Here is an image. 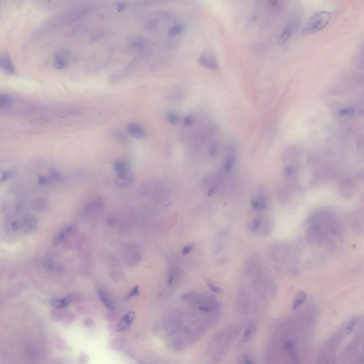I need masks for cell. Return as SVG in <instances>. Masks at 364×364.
Returning a JSON list of instances; mask_svg holds the SVG:
<instances>
[{
  "label": "cell",
  "instance_id": "obj_30",
  "mask_svg": "<svg viewBox=\"0 0 364 364\" xmlns=\"http://www.w3.org/2000/svg\"><path fill=\"white\" fill-rule=\"evenodd\" d=\"M193 248V245L192 244H188L185 246L183 249V254L184 255H187L190 252Z\"/></svg>",
  "mask_w": 364,
  "mask_h": 364
},
{
  "label": "cell",
  "instance_id": "obj_32",
  "mask_svg": "<svg viewBox=\"0 0 364 364\" xmlns=\"http://www.w3.org/2000/svg\"><path fill=\"white\" fill-rule=\"evenodd\" d=\"M158 24V21L156 19L151 20L148 23L147 26L150 29H153L156 28Z\"/></svg>",
  "mask_w": 364,
  "mask_h": 364
},
{
  "label": "cell",
  "instance_id": "obj_20",
  "mask_svg": "<svg viewBox=\"0 0 364 364\" xmlns=\"http://www.w3.org/2000/svg\"><path fill=\"white\" fill-rule=\"evenodd\" d=\"M49 173L51 178L56 180L63 181L64 177L62 174L57 169L51 168L49 170Z\"/></svg>",
  "mask_w": 364,
  "mask_h": 364
},
{
  "label": "cell",
  "instance_id": "obj_4",
  "mask_svg": "<svg viewBox=\"0 0 364 364\" xmlns=\"http://www.w3.org/2000/svg\"><path fill=\"white\" fill-rule=\"evenodd\" d=\"M298 21L297 20H294L289 23L283 29L278 39V41L280 44L284 43L287 41L290 37L295 29L297 27L298 25Z\"/></svg>",
  "mask_w": 364,
  "mask_h": 364
},
{
  "label": "cell",
  "instance_id": "obj_29",
  "mask_svg": "<svg viewBox=\"0 0 364 364\" xmlns=\"http://www.w3.org/2000/svg\"><path fill=\"white\" fill-rule=\"evenodd\" d=\"M261 221L260 219L258 218H256L254 219L253 222L252 230L254 232L257 230L260 226V225Z\"/></svg>",
  "mask_w": 364,
  "mask_h": 364
},
{
  "label": "cell",
  "instance_id": "obj_24",
  "mask_svg": "<svg viewBox=\"0 0 364 364\" xmlns=\"http://www.w3.org/2000/svg\"><path fill=\"white\" fill-rule=\"evenodd\" d=\"M53 181V179L51 178L44 176H40L38 179V183L41 185H48L51 184Z\"/></svg>",
  "mask_w": 364,
  "mask_h": 364
},
{
  "label": "cell",
  "instance_id": "obj_6",
  "mask_svg": "<svg viewBox=\"0 0 364 364\" xmlns=\"http://www.w3.org/2000/svg\"><path fill=\"white\" fill-rule=\"evenodd\" d=\"M135 317L134 312H130L127 313L120 319L117 325L116 331L119 332L126 330L133 322Z\"/></svg>",
  "mask_w": 364,
  "mask_h": 364
},
{
  "label": "cell",
  "instance_id": "obj_35",
  "mask_svg": "<svg viewBox=\"0 0 364 364\" xmlns=\"http://www.w3.org/2000/svg\"><path fill=\"white\" fill-rule=\"evenodd\" d=\"M19 224L17 221H14L12 222L11 227L13 231H15L17 230L19 228Z\"/></svg>",
  "mask_w": 364,
  "mask_h": 364
},
{
  "label": "cell",
  "instance_id": "obj_3",
  "mask_svg": "<svg viewBox=\"0 0 364 364\" xmlns=\"http://www.w3.org/2000/svg\"><path fill=\"white\" fill-rule=\"evenodd\" d=\"M116 173L114 183L117 187L120 188H126L133 183L134 177L132 171L128 168Z\"/></svg>",
  "mask_w": 364,
  "mask_h": 364
},
{
  "label": "cell",
  "instance_id": "obj_37",
  "mask_svg": "<svg viewBox=\"0 0 364 364\" xmlns=\"http://www.w3.org/2000/svg\"><path fill=\"white\" fill-rule=\"evenodd\" d=\"M285 172L286 175L290 176L293 172V168L291 166L287 167L286 168Z\"/></svg>",
  "mask_w": 364,
  "mask_h": 364
},
{
  "label": "cell",
  "instance_id": "obj_22",
  "mask_svg": "<svg viewBox=\"0 0 364 364\" xmlns=\"http://www.w3.org/2000/svg\"><path fill=\"white\" fill-rule=\"evenodd\" d=\"M357 320V318L356 317L353 318L351 319L345 329V333L347 335H350L352 333Z\"/></svg>",
  "mask_w": 364,
  "mask_h": 364
},
{
  "label": "cell",
  "instance_id": "obj_27",
  "mask_svg": "<svg viewBox=\"0 0 364 364\" xmlns=\"http://www.w3.org/2000/svg\"><path fill=\"white\" fill-rule=\"evenodd\" d=\"M139 295V290L138 286H136L134 288L133 290L131 292L127 297V299H129L135 296H137Z\"/></svg>",
  "mask_w": 364,
  "mask_h": 364
},
{
  "label": "cell",
  "instance_id": "obj_26",
  "mask_svg": "<svg viewBox=\"0 0 364 364\" xmlns=\"http://www.w3.org/2000/svg\"><path fill=\"white\" fill-rule=\"evenodd\" d=\"M207 284L209 288L213 292L217 293H221L222 292V291L220 288L214 285L210 281H207Z\"/></svg>",
  "mask_w": 364,
  "mask_h": 364
},
{
  "label": "cell",
  "instance_id": "obj_33",
  "mask_svg": "<svg viewBox=\"0 0 364 364\" xmlns=\"http://www.w3.org/2000/svg\"><path fill=\"white\" fill-rule=\"evenodd\" d=\"M259 202V206L262 209H264L266 207V202L265 199L264 198H262Z\"/></svg>",
  "mask_w": 364,
  "mask_h": 364
},
{
  "label": "cell",
  "instance_id": "obj_38",
  "mask_svg": "<svg viewBox=\"0 0 364 364\" xmlns=\"http://www.w3.org/2000/svg\"><path fill=\"white\" fill-rule=\"evenodd\" d=\"M251 205L254 210H257L259 206L258 202L255 200H253L251 202Z\"/></svg>",
  "mask_w": 364,
  "mask_h": 364
},
{
  "label": "cell",
  "instance_id": "obj_40",
  "mask_svg": "<svg viewBox=\"0 0 364 364\" xmlns=\"http://www.w3.org/2000/svg\"><path fill=\"white\" fill-rule=\"evenodd\" d=\"M85 325L88 327H90L94 324L93 320L91 319H88L85 321Z\"/></svg>",
  "mask_w": 364,
  "mask_h": 364
},
{
  "label": "cell",
  "instance_id": "obj_17",
  "mask_svg": "<svg viewBox=\"0 0 364 364\" xmlns=\"http://www.w3.org/2000/svg\"><path fill=\"white\" fill-rule=\"evenodd\" d=\"M234 155L233 152H230L228 155L225 163V169L227 173L231 172L233 164Z\"/></svg>",
  "mask_w": 364,
  "mask_h": 364
},
{
  "label": "cell",
  "instance_id": "obj_36",
  "mask_svg": "<svg viewBox=\"0 0 364 364\" xmlns=\"http://www.w3.org/2000/svg\"><path fill=\"white\" fill-rule=\"evenodd\" d=\"M251 332V328H248L247 330L245 331L244 334V339L245 340H246L248 339L250 335Z\"/></svg>",
  "mask_w": 364,
  "mask_h": 364
},
{
  "label": "cell",
  "instance_id": "obj_31",
  "mask_svg": "<svg viewBox=\"0 0 364 364\" xmlns=\"http://www.w3.org/2000/svg\"><path fill=\"white\" fill-rule=\"evenodd\" d=\"M12 174L11 173L9 172H5L3 173V175L1 178V183H3V182L10 179L12 177Z\"/></svg>",
  "mask_w": 364,
  "mask_h": 364
},
{
  "label": "cell",
  "instance_id": "obj_9",
  "mask_svg": "<svg viewBox=\"0 0 364 364\" xmlns=\"http://www.w3.org/2000/svg\"><path fill=\"white\" fill-rule=\"evenodd\" d=\"M37 224V219L35 217L27 216L23 219V228L26 232H31L36 228Z\"/></svg>",
  "mask_w": 364,
  "mask_h": 364
},
{
  "label": "cell",
  "instance_id": "obj_13",
  "mask_svg": "<svg viewBox=\"0 0 364 364\" xmlns=\"http://www.w3.org/2000/svg\"><path fill=\"white\" fill-rule=\"evenodd\" d=\"M32 206L34 210L42 212L46 211L47 208V203L42 199L34 200L32 203Z\"/></svg>",
  "mask_w": 364,
  "mask_h": 364
},
{
  "label": "cell",
  "instance_id": "obj_2",
  "mask_svg": "<svg viewBox=\"0 0 364 364\" xmlns=\"http://www.w3.org/2000/svg\"><path fill=\"white\" fill-rule=\"evenodd\" d=\"M199 65L204 67L213 71L218 69L216 55L212 51L206 50L203 51L198 59Z\"/></svg>",
  "mask_w": 364,
  "mask_h": 364
},
{
  "label": "cell",
  "instance_id": "obj_41",
  "mask_svg": "<svg viewBox=\"0 0 364 364\" xmlns=\"http://www.w3.org/2000/svg\"><path fill=\"white\" fill-rule=\"evenodd\" d=\"M199 309L201 310H202L203 311L205 312H208L210 311V309L209 308L205 306L200 307L199 308Z\"/></svg>",
  "mask_w": 364,
  "mask_h": 364
},
{
  "label": "cell",
  "instance_id": "obj_28",
  "mask_svg": "<svg viewBox=\"0 0 364 364\" xmlns=\"http://www.w3.org/2000/svg\"><path fill=\"white\" fill-rule=\"evenodd\" d=\"M183 122L184 125L185 126H191L193 123V120L191 116H187L185 118Z\"/></svg>",
  "mask_w": 364,
  "mask_h": 364
},
{
  "label": "cell",
  "instance_id": "obj_18",
  "mask_svg": "<svg viewBox=\"0 0 364 364\" xmlns=\"http://www.w3.org/2000/svg\"><path fill=\"white\" fill-rule=\"evenodd\" d=\"M166 117L169 122L170 124L176 125L180 122V117L176 114L171 112H167L166 114Z\"/></svg>",
  "mask_w": 364,
  "mask_h": 364
},
{
  "label": "cell",
  "instance_id": "obj_11",
  "mask_svg": "<svg viewBox=\"0 0 364 364\" xmlns=\"http://www.w3.org/2000/svg\"><path fill=\"white\" fill-rule=\"evenodd\" d=\"M307 298V294L304 291H298L294 300L292 307L293 310H295L301 306L306 301Z\"/></svg>",
  "mask_w": 364,
  "mask_h": 364
},
{
  "label": "cell",
  "instance_id": "obj_39",
  "mask_svg": "<svg viewBox=\"0 0 364 364\" xmlns=\"http://www.w3.org/2000/svg\"><path fill=\"white\" fill-rule=\"evenodd\" d=\"M174 275L173 272H170L169 275L168 279V285H170L172 284L173 280Z\"/></svg>",
  "mask_w": 364,
  "mask_h": 364
},
{
  "label": "cell",
  "instance_id": "obj_8",
  "mask_svg": "<svg viewBox=\"0 0 364 364\" xmlns=\"http://www.w3.org/2000/svg\"><path fill=\"white\" fill-rule=\"evenodd\" d=\"M66 55V53H61L55 55L53 63V66L55 68L62 69L66 67L68 64Z\"/></svg>",
  "mask_w": 364,
  "mask_h": 364
},
{
  "label": "cell",
  "instance_id": "obj_12",
  "mask_svg": "<svg viewBox=\"0 0 364 364\" xmlns=\"http://www.w3.org/2000/svg\"><path fill=\"white\" fill-rule=\"evenodd\" d=\"M97 293L99 298L106 308L109 310H113L114 309V305L107 296L105 292L101 288H98Z\"/></svg>",
  "mask_w": 364,
  "mask_h": 364
},
{
  "label": "cell",
  "instance_id": "obj_10",
  "mask_svg": "<svg viewBox=\"0 0 364 364\" xmlns=\"http://www.w3.org/2000/svg\"><path fill=\"white\" fill-rule=\"evenodd\" d=\"M73 227L72 225L67 227L59 232L53 240V246L54 247H57L65 239L67 235L72 231Z\"/></svg>",
  "mask_w": 364,
  "mask_h": 364
},
{
  "label": "cell",
  "instance_id": "obj_23",
  "mask_svg": "<svg viewBox=\"0 0 364 364\" xmlns=\"http://www.w3.org/2000/svg\"><path fill=\"white\" fill-rule=\"evenodd\" d=\"M128 168L126 163L124 161H117L115 162L114 164V169L116 172L126 169Z\"/></svg>",
  "mask_w": 364,
  "mask_h": 364
},
{
  "label": "cell",
  "instance_id": "obj_15",
  "mask_svg": "<svg viewBox=\"0 0 364 364\" xmlns=\"http://www.w3.org/2000/svg\"><path fill=\"white\" fill-rule=\"evenodd\" d=\"M42 264L44 268L48 272H51L54 269V262L50 256H45L42 259Z\"/></svg>",
  "mask_w": 364,
  "mask_h": 364
},
{
  "label": "cell",
  "instance_id": "obj_5",
  "mask_svg": "<svg viewBox=\"0 0 364 364\" xmlns=\"http://www.w3.org/2000/svg\"><path fill=\"white\" fill-rule=\"evenodd\" d=\"M127 131L132 137L137 139H143L147 136V134L142 128L135 123H130L127 126Z\"/></svg>",
  "mask_w": 364,
  "mask_h": 364
},
{
  "label": "cell",
  "instance_id": "obj_14",
  "mask_svg": "<svg viewBox=\"0 0 364 364\" xmlns=\"http://www.w3.org/2000/svg\"><path fill=\"white\" fill-rule=\"evenodd\" d=\"M186 29V26L184 24H178L174 25L169 30L168 35L170 37L174 36L183 32Z\"/></svg>",
  "mask_w": 364,
  "mask_h": 364
},
{
  "label": "cell",
  "instance_id": "obj_25",
  "mask_svg": "<svg viewBox=\"0 0 364 364\" xmlns=\"http://www.w3.org/2000/svg\"><path fill=\"white\" fill-rule=\"evenodd\" d=\"M294 342L293 340H290L286 342L285 345V349L286 351L291 354H292L294 351Z\"/></svg>",
  "mask_w": 364,
  "mask_h": 364
},
{
  "label": "cell",
  "instance_id": "obj_21",
  "mask_svg": "<svg viewBox=\"0 0 364 364\" xmlns=\"http://www.w3.org/2000/svg\"><path fill=\"white\" fill-rule=\"evenodd\" d=\"M12 102V99L9 96L5 95H0V106L4 107L9 105Z\"/></svg>",
  "mask_w": 364,
  "mask_h": 364
},
{
  "label": "cell",
  "instance_id": "obj_7",
  "mask_svg": "<svg viewBox=\"0 0 364 364\" xmlns=\"http://www.w3.org/2000/svg\"><path fill=\"white\" fill-rule=\"evenodd\" d=\"M1 66L4 72L9 74H14L15 69L8 55L3 53L1 57Z\"/></svg>",
  "mask_w": 364,
  "mask_h": 364
},
{
  "label": "cell",
  "instance_id": "obj_19",
  "mask_svg": "<svg viewBox=\"0 0 364 364\" xmlns=\"http://www.w3.org/2000/svg\"><path fill=\"white\" fill-rule=\"evenodd\" d=\"M70 302V298L67 297L63 299L55 300L51 302V305L53 306L62 308L67 306Z\"/></svg>",
  "mask_w": 364,
  "mask_h": 364
},
{
  "label": "cell",
  "instance_id": "obj_1",
  "mask_svg": "<svg viewBox=\"0 0 364 364\" xmlns=\"http://www.w3.org/2000/svg\"><path fill=\"white\" fill-rule=\"evenodd\" d=\"M331 17L330 13L325 11L315 13L305 24L302 33L308 35L322 30L330 22Z\"/></svg>",
  "mask_w": 364,
  "mask_h": 364
},
{
  "label": "cell",
  "instance_id": "obj_34",
  "mask_svg": "<svg viewBox=\"0 0 364 364\" xmlns=\"http://www.w3.org/2000/svg\"><path fill=\"white\" fill-rule=\"evenodd\" d=\"M353 110L351 109H342L340 112V114L341 115H344L350 114L353 113Z\"/></svg>",
  "mask_w": 364,
  "mask_h": 364
},
{
  "label": "cell",
  "instance_id": "obj_16",
  "mask_svg": "<svg viewBox=\"0 0 364 364\" xmlns=\"http://www.w3.org/2000/svg\"><path fill=\"white\" fill-rule=\"evenodd\" d=\"M110 136L112 138L124 142H128L129 141L127 136L125 133L119 130H113L110 133Z\"/></svg>",
  "mask_w": 364,
  "mask_h": 364
}]
</instances>
